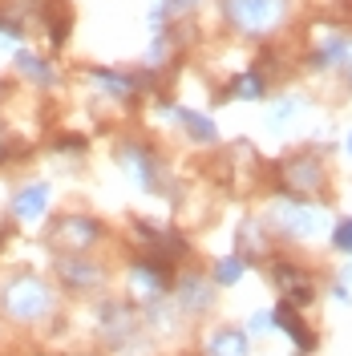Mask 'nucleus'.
<instances>
[{
	"mask_svg": "<svg viewBox=\"0 0 352 356\" xmlns=\"http://www.w3.org/2000/svg\"><path fill=\"white\" fill-rule=\"evenodd\" d=\"M223 24L247 41H267L275 29H284L291 0H219Z\"/></svg>",
	"mask_w": 352,
	"mask_h": 356,
	"instance_id": "obj_1",
	"label": "nucleus"
},
{
	"mask_svg": "<svg viewBox=\"0 0 352 356\" xmlns=\"http://www.w3.org/2000/svg\"><path fill=\"white\" fill-rule=\"evenodd\" d=\"M81 77L113 106H134L138 97H146L158 86V69L146 65H81Z\"/></svg>",
	"mask_w": 352,
	"mask_h": 356,
	"instance_id": "obj_2",
	"label": "nucleus"
},
{
	"mask_svg": "<svg viewBox=\"0 0 352 356\" xmlns=\"http://www.w3.org/2000/svg\"><path fill=\"white\" fill-rule=\"evenodd\" d=\"M0 308L8 312V320H21V324H37L49 312L57 308V291L49 288L37 275H17L0 288Z\"/></svg>",
	"mask_w": 352,
	"mask_h": 356,
	"instance_id": "obj_3",
	"label": "nucleus"
},
{
	"mask_svg": "<svg viewBox=\"0 0 352 356\" xmlns=\"http://www.w3.org/2000/svg\"><path fill=\"white\" fill-rule=\"evenodd\" d=\"M8 61H13V73L21 77L24 86L41 89V93H49V89H57L61 81H65V73H61V65H57L53 53H41V49L21 44V49L8 53Z\"/></svg>",
	"mask_w": 352,
	"mask_h": 356,
	"instance_id": "obj_4",
	"label": "nucleus"
},
{
	"mask_svg": "<svg viewBox=\"0 0 352 356\" xmlns=\"http://www.w3.org/2000/svg\"><path fill=\"white\" fill-rule=\"evenodd\" d=\"M271 222L291 235V239H312V235H320L324 231V207H316L308 199H280L271 207Z\"/></svg>",
	"mask_w": 352,
	"mask_h": 356,
	"instance_id": "obj_5",
	"label": "nucleus"
},
{
	"mask_svg": "<svg viewBox=\"0 0 352 356\" xmlns=\"http://www.w3.org/2000/svg\"><path fill=\"white\" fill-rule=\"evenodd\" d=\"M352 57V33L340 24L316 29L308 41V69H349Z\"/></svg>",
	"mask_w": 352,
	"mask_h": 356,
	"instance_id": "obj_6",
	"label": "nucleus"
},
{
	"mask_svg": "<svg viewBox=\"0 0 352 356\" xmlns=\"http://www.w3.org/2000/svg\"><path fill=\"white\" fill-rule=\"evenodd\" d=\"M170 271L175 264H166V259H158V255H138L130 264V296L134 300H142V304H158L166 288H170Z\"/></svg>",
	"mask_w": 352,
	"mask_h": 356,
	"instance_id": "obj_7",
	"label": "nucleus"
},
{
	"mask_svg": "<svg viewBox=\"0 0 352 356\" xmlns=\"http://www.w3.org/2000/svg\"><path fill=\"white\" fill-rule=\"evenodd\" d=\"M118 162H122V170H126L142 191H162V162H158V154L146 142H122Z\"/></svg>",
	"mask_w": 352,
	"mask_h": 356,
	"instance_id": "obj_8",
	"label": "nucleus"
},
{
	"mask_svg": "<svg viewBox=\"0 0 352 356\" xmlns=\"http://www.w3.org/2000/svg\"><path fill=\"white\" fill-rule=\"evenodd\" d=\"M53 243H61V247H69V251H81L86 255L93 243H102V222L93 219V215H61V219L53 222Z\"/></svg>",
	"mask_w": 352,
	"mask_h": 356,
	"instance_id": "obj_9",
	"label": "nucleus"
},
{
	"mask_svg": "<svg viewBox=\"0 0 352 356\" xmlns=\"http://www.w3.org/2000/svg\"><path fill=\"white\" fill-rule=\"evenodd\" d=\"M57 280H61V288L77 291V296H89V291H97L106 284V267L97 264V259H86L77 251L69 259H57Z\"/></svg>",
	"mask_w": 352,
	"mask_h": 356,
	"instance_id": "obj_10",
	"label": "nucleus"
},
{
	"mask_svg": "<svg viewBox=\"0 0 352 356\" xmlns=\"http://www.w3.org/2000/svg\"><path fill=\"white\" fill-rule=\"evenodd\" d=\"M37 24H41V37H45V53H65L69 37H73V8H69L65 0L61 4H45V13L37 17Z\"/></svg>",
	"mask_w": 352,
	"mask_h": 356,
	"instance_id": "obj_11",
	"label": "nucleus"
},
{
	"mask_svg": "<svg viewBox=\"0 0 352 356\" xmlns=\"http://www.w3.org/2000/svg\"><path fill=\"white\" fill-rule=\"evenodd\" d=\"M271 275H275V284H280V291L287 296V304H291V308H304V304H312V300H316V284H312V275L300 264L275 259Z\"/></svg>",
	"mask_w": 352,
	"mask_h": 356,
	"instance_id": "obj_12",
	"label": "nucleus"
},
{
	"mask_svg": "<svg viewBox=\"0 0 352 356\" xmlns=\"http://www.w3.org/2000/svg\"><path fill=\"white\" fill-rule=\"evenodd\" d=\"M53 207V191L49 182H24L21 191L13 195V219L17 222H41Z\"/></svg>",
	"mask_w": 352,
	"mask_h": 356,
	"instance_id": "obj_13",
	"label": "nucleus"
},
{
	"mask_svg": "<svg viewBox=\"0 0 352 356\" xmlns=\"http://www.w3.org/2000/svg\"><path fill=\"white\" fill-rule=\"evenodd\" d=\"M162 110L175 118L178 126L186 130V138L191 142H202V146H211V142H219V126L207 118V113H198V110H191V106H175V102H158Z\"/></svg>",
	"mask_w": 352,
	"mask_h": 356,
	"instance_id": "obj_14",
	"label": "nucleus"
},
{
	"mask_svg": "<svg viewBox=\"0 0 352 356\" xmlns=\"http://www.w3.org/2000/svg\"><path fill=\"white\" fill-rule=\"evenodd\" d=\"M29 37H33L29 17H24L13 0H0V53H13V49L29 44Z\"/></svg>",
	"mask_w": 352,
	"mask_h": 356,
	"instance_id": "obj_15",
	"label": "nucleus"
},
{
	"mask_svg": "<svg viewBox=\"0 0 352 356\" xmlns=\"http://www.w3.org/2000/svg\"><path fill=\"white\" fill-rule=\"evenodd\" d=\"M284 182L296 191V195H316L320 186H324V166L316 162V158H291L284 162Z\"/></svg>",
	"mask_w": 352,
	"mask_h": 356,
	"instance_id": "obj_16",
	"label": "nucleus"
},
{
	"mask_svg": "<svg viewBox=\"0 0 352 356\" xmlns=\"http://www.w3.org/2000/svg\"><path fill=\"white\" fill-rule=\"evenodd\" d=\"M198 4H202V0H154L150 13H146V24H150V33H166L170 24L195 17Z\"/></svg>",
	"mask_w": 352,
	"mask_h": 356,
	"instance_id": "obj_17",
	"label": "nucleus"
},
{
	"mask_svg": "<svg viewBox=\"0 0 352 356\" xmlns=\"http://www.w3.org/2000/svg\"><path fill=\"white\" fill-rule=\"evenodd\" d=\"M134 328H138V320H134L130 304H122V300L102 304V332H106V340L122 344V340H130V336H134Z\"/></svg>",
	"mask_w": 352,
	"mask_h": 356,
	"instance_id": "obj_18",
	"label": "nucleus"
},
{
	"mask_svg": "<svg viewBox=\"0 0 352 356\" xmlns=\"http://www.w3.org/2000/svg\"><path fill=\"white\" fill-rule=\"evenodd\" d=\"M264 93H267V73H264L259 61L239 69V73L227 81V97H235V102H264Z\"/></svg>",
	"mask_w": 352,
	"mask_h": 356,
	"instance_id": "obj_19",
	"label": "nucleus"
},
{
	"mask_svg": "<svg viewBox=\"0 0 352 356\" xmlns=\"http://www.w3.org/2000/svg\"><path fill=\"white\" fill-rule=\"evenodd\" d=\"M271 316H275V328H284L287 336H291V340H296V348H300V353H312V348H316V336L308 332V324H304V316H300V312L291 308V304H280V308L271 312Z\"/></svg>",
	"mask_w": 352,
	"mask_h": 356,
	"instance_id": "obj_20",
	"label": "nucleus"
},
{
	"mask_svg": "<svg viewBox=\"0 0 352 356\" xmlns=\"http://www.w3.org/2000/svg\"><path fill=\"white\" fill-rule=\"evenodd\" d=\"M211 291L215 288H211L202 275H182V280H178V308L182 312H207L211 300H215Z\"/></svg>",
	"mask_w": 352,
	"mask_h": 356,
	"instance_id": "obj_21",
	"label": "nucleus"
},
{
	"mask_svg": "<svg viewBox=\"0 0 352 356\" xmlns=\"http://www.w3.org/2000/svg\"><path fill=\"white\" fill-rule=\"evenodd\" d=\"M207 356H251V340L239 328H219L207 340Z\"/></svg>",
	"mask_w": 352,
	"mask_h": 356,
	"instance_id": "obj_22",
	"label": "nucleus"
},
{
	"mask_svg": "<svg viewBox=\"0 0 352 356\" xmlns=\"http://www.w3.org/2000/svg\"><path fill=\"white\" fill-rule=\"evenodd\" d=\"M243 271H247V259H243V255H227V259L215 264V284L231 288V284H239L243 280Z\"/></svg>",
	"mask_w": 352,
	"mask_h": 356,
	"instance_id": "obj_23",
	"label": "nucleus"
},
{
	"mask_svg": "<svg viewBox=\"0 0 352 356\" xmlns=\"http://www.w3.org/2000/svg\"><path fill=\"white\" fill-rule=\"evenodd\" d=\"M296 113H300V97H280V102L271 106V113H267V122H271V126H284Z\"/></svg>",
	"mask_w": 352,
	"mask_h": 356,
	"instance_id": "obj_24",
	"label": "nucleus"
},
{
	"mask_svg": "<svg viewBox=\"0 0 352 356\" xmlns=\"http://www.w3.org/2000/svg\"><path fill=\"white\" fill-rule=\"evenodd\" d=\"M332 247L344 251V255H352V219H340L332 227Z\"/></svg>",
	"mask_w": 352,
	"mask_h": 356,
	"instance_id": "obj_25",
	"label": "nucleus"
},
{
	"mask_svg": "<svg viewBox=\"0 0 352 356\" xmlns=\"http://www.w3.org/2000/svg\"><path fill=\"white\" fill-rule=\"evenodd\" d=\"M271 328H275V316H271V312H255V316H251V332L255 336L271 332Z\"/></svg>",
	"mask_w": 352,
	"mask_h": 356,
	"instance_id": "obj_26",
	"label": "nucleus"
},
{
	"mask_svg": "<svg viewBox=\"0 0 352 356\" xmlns=\"http://www.w3.org/2000/svg\"><path fill=\"white\" fill-rule=\"evenodd\" d=\"M344 150H349V154H352V130H349V138H344Z\"/></svg>",
	"mask_w": 352,
	"mask_h": 356,
	"instance_id": "obj_27",
	"label": "nucleus"
}]
</instances>
